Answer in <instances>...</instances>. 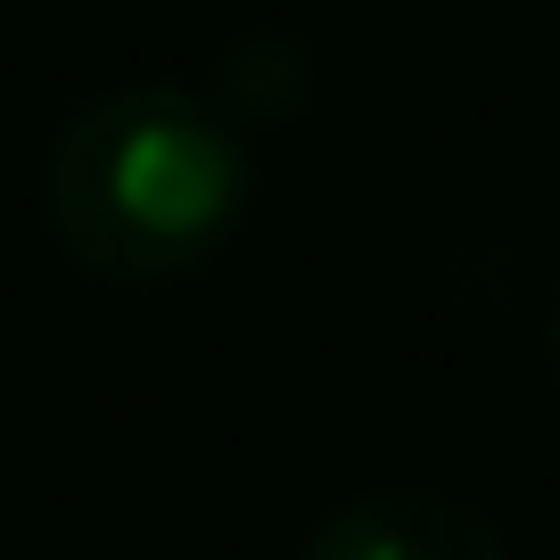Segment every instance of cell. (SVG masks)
I'll list each match as a JSON object with an SVG mask.
<instances>
[{
    "label": "cell",
    "mask_w": 560,
    "mask_h": 560,
    "mask_svg": "<svg viewBox=\"0 0 560 560\" xmlns=\"http://www.w3.org/2000/svg\"><path fill=\"white\" fill-rule=\"evenodd\" d=\"M256 165L190 83H124L58 124L42 158L50 240L100 280H182L240 231Z\"/></svg>",
    "instance_id": "cell-1"
},
{
    "label": "cell",
    "mask_w": 560,
    "mask_h": 560,
    "mask_svg": "<svg viewBox=\"0 0 560 560\" xmlns=\"http://www.w3.org/2000/svg\"><path fill=\"white\" fill-rule=\"evenodd\" d=\"M305 560H511L494 520L438 487H371L305 536Z\"/></svg>",
    "instance_id": "cell-2"
},
{
    "label": "cell",
    "mask_w": 560,
    "mask_h": 560,
    "mask_svg": "<svg viewBox=\"0 0 560 560\" xmlns=\"http://www.w3.org/2000/svg\"><path fill=\"white\" fill-rule=\"evenodd\" d=\"M214 107H223L231 124H280V116H298L305 107V58L298 42H240V50L223 58V74H214L207 91Z\"/></svg>",
    "instance_id": "cell-3"
},
{
    "label": "cell",
    "mask_w": 560,
    "mask_h": 560,
    "mask_svg": "<svg viewBox=\"0 0 560 560\" xmlns=\"http://www.w3.org/2000/svg\"><path fill=\"white\" fill-rule=\"evenodd\" d=\"M552 371H560V305H552Z\"/></svg>",
    "instance_id": "cell-4"
}]
</instances>
